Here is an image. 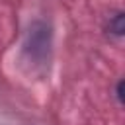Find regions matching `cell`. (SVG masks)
Here are the masks:
<instances>
[{
  "label": "cell",
  "instance_id": "7a4b0ae2",
  "mask_svg": "<svg viewBox=\"0 0 125 125\" xmlns=\"http://www.w3.org/2000/svg\"><path fill=\"white\" fill-rule=\"evenodd\" d=\"M107 31H109V33H113V35H117V37H121V35H123V31H125L123 12H117L115 16H111V18H109V21H107Z\"/></svg>",
  "mask_w": 125,
  "mask_h": 125
},
{
  "label": "cell",
  "instance_id": "3957f363",
  "mask_svg": "<svg viewBox=\"0 0 125 125\" xmlns=\"http://www.w3.org/2000/svg\"><path fill=\"white\" fill-rule=\"evenodd\" d=\"M115 96H117V100H119V102L123 100V82H121V80L117 82V88H115Z\"/></svg>",
  "mask_w": 125,
  "mask_h": 125
},
{
  "label": "cell",
  "instance_id": "6da1fadb",
  "mask_svg": "<svg viewBox=\"0 0 125 125\" xmlns=\"http://www.w3.org/2000/svg\"><path fill=\"white\" fill-rule=\"evenodd\" d=\"M23 55L29 62L35 64H47L51 57V29L43 21L31 23L27 31V39L23 43Z\"/></svg>",
  "mask_w": 125,
  "mask_h": 125
}]
</instances>
